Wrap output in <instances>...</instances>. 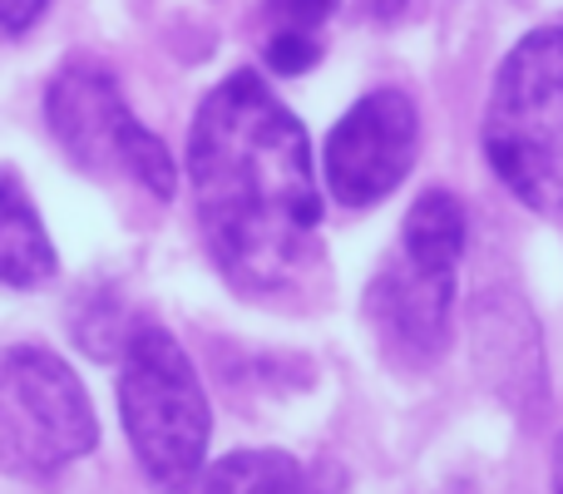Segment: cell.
<instances>
[{
    "label": "cell",
    "mask_w": 563,
    "mask_h": 494,
    "mask_svg": "<svg viewBox=\"0 0 563 494\" xmlns=\"http://www.w3.org/2000/svg\"><path fill=\"white\" fill-rule=\"evenodd\" d=\"M188 178L203 243L238 292L273 297L317 257L321 184L307 129L257 69L203 95L188 129Z\"/></svg>",
    "instance_id": "obj_1"
},
{
    "label": "cell",
    "mask_w": 563,
    "mask_h": 494,
    "mask_svg": "<svg viewBox=\"0 0 563 494\" xmlns=\"http://www.w3.org/2000/svg\"><path fill=\"white\" fill-rule=\"evenodd\" d=\"M119 356V416L139 470L164 494H194L203 485L213 436V410L194 361L158 321H134Z\"/></svg>",
    "instance_id": "obj_2"
},
{
    "label": "cell",
    "mask_w": 563,
    "mask_h": 494,
    "mask_svg": "<svg viewBox=\"0 0 563 494\" xmlns=\"http://www.w3.org/2000/svg\"><path fill=\"white\" fill-rule=\"evenodd\" d=\"M485 154L499 184L563 223V25H539L505 55L485 109Z\"/></svg>",
    "instance_id": "obj_3"
},
{
    "label": "cell",
    "mask_w": 563,
    "mask_h": 494,
    "mask_svg": "<svg viewBox=\"0 0 563 494\" xmlns=\"http://www.w3.org/2000/svg\"><path fill=\"white\" fill-rule=\"evenodd\" d=\"M99 440L79 376L45 347L0 351V470L45 480L75 465Z\"/></svg>",
    "instance_id": "obj_4"
},
{
    "label": "cell",
    "mask_w": 563,
    "mask_h": 494,
    "mask_svg": "<svg viewBox=\"0 0 563 494\" xmlns=\"http://www.w3.org/2000/svg\"><path fill=\"white\" fill-rule=\"evenodd\" d=\"M49 134L59 139L69 158L89 174H129L154 198H174L178 168L168 158L164 139L148 134L124 105V89L99 59H65L45 89Z\"/></svg>",
    "instance_id": "obj_5"
},
{
    "label": "cell",
    "mask_w": 563,
    "mask_h": 494,
    "mask_svg": "<svg viewBox=\"0 0 563 494\" xmlns=\"http://www.w3.org/2000/svg\"><path fill=\"white\" fill-rule=\"evenodd\" d=\"M420 154V114L410 95L400 89H376L356 99L321 149V174L327 188L346 208H371L386 194H396L400 178L410 174Z\"/></svg>",
    "instance_id": "obj_6"
},
{
    "label": "cell",
    "mask_w": 563,
    "mask_h": 494,
    "mask_svg": "<svg viewBox=\"0 0 563 494\" xmlns=\"http://www.w3.org/2000/svg\"><path fill=\"white\" fill-rule=\"evenodd\" d=\"M450 301H455V272L420 267L410 257H390L366 292V317L380 347L400 366H426L445 351Z\"/></svg>",
    "instance_id": "obj_7"
},
{
    "label": "cell",
    "mask_w": 563,
    "mask_h": 494,
    "mask_svg": "<svg viewBox=\"0 0 563 494\" xmlns=\"http://www.w3.org/2000/svg\"><path fill=\"white\" fill-rule=\"evenodd\" d=\"M55 267V243H49L25 184L10 168H0V287H45Z\"/></svg>",
    "instance_id": "obj_8"
},
{
    "label": "cell",
    "mask_w": 563,
    "mask_h": 494,
    "mask_svg": "<svg viewBox=\"0 0 563 494\" xmlns=\"http://www.w3.org/2000/svg\"><path fill=\"white\" fill-rule=\"evenodd\" d=\"M396 252L410 262H420V267L455 272L460 257H465V208H460V198L445 194V188L420 194L406 213Z\"/></svg>",
    "instance_id": "obj_9"
},
{
    "label": "cell",
    "mask_w": 563,
    "mask_h": 494,
    "mask_svg": "<svg viewBox=\"0 0 563 494\" xmlns=\"http://www.w3.org/2000/svg\"><path fill=\"white\" fill-rule=\"evenodd\" d=\"M336 0H263V55L282 75H301L321 59V30Z\"/></svg>",
    "instance_id": "obj_10"
},
{
    "label": "cell",
    "mask_w": 563,
    "mask_h": 494,
    "mask_svg": "<svg viewBox=\"0 0 563 494\" xmlns=\"http://www.w3.org/2000/svg\"><path fill=\"white\" fill-rule=\"evenodd\" d=\"M203 494H317V485L287 450H233L203 470Z\"/></svg>",
    "instance_id": "obj_11"
},
{
    "label": "cell",
    "mask_w": 563,
    "mask_h": 494,
    "mask_svg": "<svg viewBox=\"0 0 563 494\" xmlns=\"http://www.w3.org/2000/svg\"><path fill=\"white\" fill-rule=\"evenodd\" d=\"M49 0H0V40L10 35H25L40 15H45Z\"/></svg>",
    "instance_id": "obj_12"
},
{
    "label": "cell",
    "mask_w": 563,
    "mask_h": 494,
    "mask_svg": "<svg viewBox=\"0 0 563 494\" xmlns=\"http://www.w3.org/2000/svg\"><path fill=\"white\" fill-rule=\"evenodd\" d=\"M410 6H416V0H356V10L366 20H376V25H390V20H400Z\"/></svg>",
    "instance_id": "obj_13"
},
{
    "label": "cell",
    "mask_w": 563,
    "mask_h": 494,
    "mask_svg": "<svg viewBox=\"0 0 563 494\" xmlns=\"http://www.w3.org/2000/svg\"><path fill=\"white\" fill-rule=\"evenodd\" d=\"M554 494H563V436H559V446H554Z\"/></svg>",
    "instance_id": "obj_14"
}]
</instances>
